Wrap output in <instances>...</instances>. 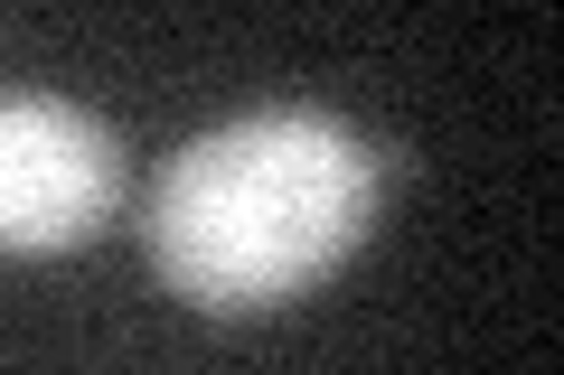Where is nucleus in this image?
I'll return each instance as SVG.
<instances>
[{
  "mask_svg": "<svg viewBox=\"0 0 564 375\" xmlns=\"http://www.w3.org/2000/svg\"><path fill=\"white\" fill-rule=\"evenodd\" d=\"M377 207L386 151L358 122L321 113V103H254L170 151L141 244L188 310L245 319L321 291L377 235Z\"/></svg>",
  "mask_w": 564,
  "mask_h": 375,
  "instance_id": "nucleus-1",
  "label": "nucleus"
},
{
  "mask_svg": "<svg viewBox=\"0 0 564 375\" xmlns=\"http://www.w3.org/2000/svg\"><path fill=\"white\" fill-rule=\"evenodd\" d=\"M122 207V141L66 95H0V254H76Z\"/></svg>",
  "mask_w": 564,
  "mask_h": 375,
  "instance_id": "nucleus-2",
  "label": "nucleus"
}]
</instances>
